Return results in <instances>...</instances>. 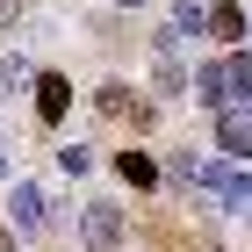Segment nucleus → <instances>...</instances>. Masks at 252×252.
Wrapping results in <instances>:
<instances>
[{"instance_id":"obj_1","label":"nucleus","mask_w":252,"mask_h":252,"mask_svg":"<svg viewBox=\"0 0 252 252\" xmlns=\"http://www.w3.org/2000/svg\"><path fill=\"white\" fill-rule=\"evenodd\" d=\"M123 238H130V209L123 202H79V245L87 252H123Z\"/></svg>"},{"instance_id":"obj_2","label":"nucleus","mask_w":252,"mask_h":252,"mask_svg":"<svg viewBox=\"0 0 252 252\" xmlns=\"http://www.w3.org/2000/svg\"><path fill=\"white\" fill-rule=\"evenodd\" d=\"M51 223H58L51 194H43L36 180H15V188H7V231H15V238H43Z\"/></svg>"},{"instance_id":"obj_3","label":"nucleus","mask_w":252,"mask_h":252,"mask_svg":"<svg viewBox=\"0 0 252 252\" xmlns=\"http://www.w3.org/2000/svg\"><path fill=\"white\" fill-rule=\"evenodd\" d=\"M216 152H223V166H252V116L245 108H216Z\"/></svg>"},{"instance_id":"obj_4","label":"nucleus","mask_w":252,"mask_h":252,"mask_svg":"<svg viewBox=\"0 0 252 252\" xmlns=\"http://www.w3.org/2000/svg\"><path fill=\"white\" fill-rule=\"evenodd\" d=\"M152 87H158V101H180V87H188V65H180V43L158 29L152 36Z\"/></svg>"},{"instance_id":"obj_5","label":"nucleus","mask_w":252,"mask_h":252,"mask_svg":"<svg viewBox=\"0 0 252 252\" xmlns=\"http://www.w3.org/2000/svg\"><path fill=\"white\" fill-rule=\"evenodd\" d=\"M209 166H216V158H202L194 144H180V152H166V158H158V180H173V188L209 194Z\"/></svg>"},{"instance_id":"obj_6","label":"nucleus","mask_w":252,"mask_h":252,"mask_svg":"<svg viewBox=\"0 0 252 252\" xmlns=\"http://www.w3.org/2000/svg\"><path fill=\"white\" fill-rule=\"evenodd\" d=\"M188 87H194V101H202V108H231V79H223V58H209V65H194L188 72Z\"/></svg>"},{"instance_id":"obj_7","label":"nucleus","mask_w":252,"mask_h":252,"mask_svg":"<svg viewBox=\"0 0 252 252\" xmlns=\"http://www.w3.org/2000/svg\"><path fill=\"white\" fill-rule=\"evenodd\" d=\"M94 108H101L108 123H144V116H152V108H144V101H137L130 87H123V79H108V87H94Z\"/></svg>"},{"instance_id":"obj_8","label":"nucleus","mask_w":252,"mask_h":252,"mask_svg":"<svg viewBox=\"0 0 252 252\" xmlns=\"http://www.w3.org/2000/svg\"><path fill=\"white\" fill-rule=\"evenodd\" d=\"M29 87H36V116H43V123H65V108H72V79H65V72H36Z\"/></svg>"},{"instance_id":"obj_9","label":"nucleus","mask_w":252,"mask_h":252,"mask_svg":"<svg viewBox=\"0 0 252 252\" xmlns=\"http://www.w3.org/2000/svg\"><path fill=\"white\" fill-rule=\"evenodd\" d=\"M202 15H209V36H223L231 51H238V36H252V15L238 7V0H209Z\"/></svg>"},{"instance_id":"obj_10","label":"nucleus","mask_w":252,"mask_h":252,"mask_svg":"<svg viewBox=\"0 0 252 252\" xmlns=\"http://www.w3.org/2000/svg\"><path fill=\"white\" fill-rule=\"evenodd\" d=\"M223 79H231V108H245V116H252V43L223 51Z\"/></svg>"},{"instance_id":"obj_11","label":"nucleus","mask_w":252,"mask_h":252,"mask_svg":"<svg viewBox=\"0 0 252 252\" xmlns=\"http://www.w3.org/2000/svg\"><path fill=\"white\" fill-rule=\"evenodd\" d=\"M116 173L130 180V188H158V158H144V152H116Z\"/></svg>"},{"instance_id":"obj_12","label":"nucleus","mask_w":252,"mask_h":252,"mask_svg":"<svg viewBox=\"0 0 252 252\" xmlns=\"http://www.w3.org/2000/svg\"><path fill=\"white\" fill-rule=\"evenodd\" d=\"M58 166H65V173L79 180V173H87V166H94V144H65V152H58Z\"/></svg>"},{"instance_id":"obj_13","label":"nucleus","mask_w":252,"mask_h":252,"mask_svg":"<svg viewBox=\"0 0 252 252\" xmlns=\"http://www.w3.org/2000/svg\"><path fill=\"white\" fill-rule=\"evenodd\" d=\"M22 79H36V72H29L22 51H7V58H0V87H22Z\"/></svg>"},{"instance_id":"obj_14","label":"nucleus","mask_w":252,"mask_h":252,"mask_svg":"<svg viewBox=\"0 0 252 252\" xmlns=\"http://www.w3.org/2000/svg\"><path fill=\"white\" fill-rule=\"evenodd\" d=\"M22 22V0H0V29H15Z\"/></svg>"},{"instance_id":"obj_15","label":"nucleus","mask_w":252,"mask_h":252,"mask_svg":"<svg viewBox=\"0 0 252 252\" xmlns=\"http://www.w3.org/2000/svg\"><path fill=\"white\" fill-rule=\"evenodd\" d=\"M116 7H152V0H116Z\"/></svg>"},{"instance_id":"obj_16","label":"nucleus","mask_w":252,"mask_h":252,"mask_svg":"<svg viewBox=\"0 0 252 252\" xmlns=\"http://www.w3.org/2000/svg\"><path fill=\"white\" fill-rule=\"evenodd\" d=\"M0 180H7V152H0Z\"/></svg>"},{"instance_id":"obj_17","label":"nucleus","mask_w":252,"mask_h":252,"mask_svg":"<svg viewBox=\"0 0 252 252\" xmlns=\"http://www.w3.org/2000/svg\"><path fill=\"white\" fill-rule=\"evenodd\" d=\"M0 101H7V94H0Z\"/></svg>"}]
</instances>
